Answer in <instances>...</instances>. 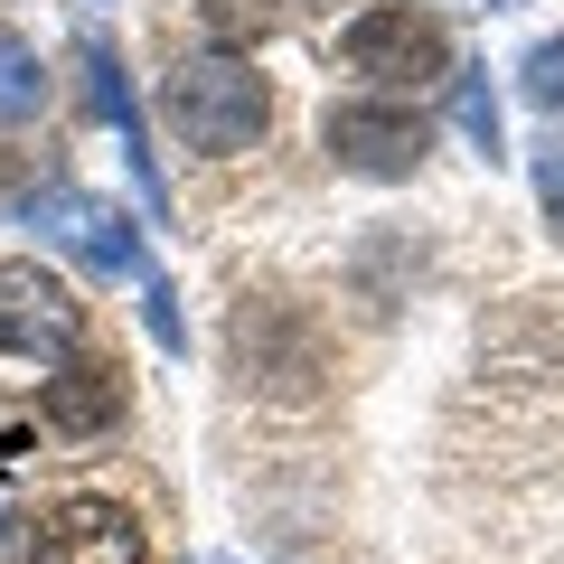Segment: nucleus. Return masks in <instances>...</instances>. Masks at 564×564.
Segmentation results:
<instances>
[{"label":"nucleus","instance_id":"obj_1","mask_svg":"<svg viewBox=\"0 0 564 564\" xmlns=\"http://www.w3.org/2000/svg\"><path fill=\"white\" fill-rule=\"evenodd\" d=\"M263 122H273V85L245 57H217V47L180 57V76H170V132L188 151H245V141H263Z\"/></svg>","mask_w":564,"mask_h":564},{"label":"nucleus","instance_id":"obj_2","mask_svg":"<svg viewBox=\"0 0 564 564\" xmlns=\"http://www.w3.org/2000/svg\"><path fill=\"white\" fill-rule=\"evenodd\" d=\"M339 57H348V76H367L377 95H423V85L452 76L443 20L414 10V0H377V10H358V20L339 29Z\"/></svg>","mask_w":564,"mask_h":564},{"label":"nucleus","instance_id":"obj_3","mask_svg":"<svg viewBox=\"0 0 564 564\" xmlns=\"http://www.w3.org/2000/svg\"><path fill=\"white\" fill-rule=\"evenodd\" d=\"M76 329H85V302L39 254L0 263V348L10 358H76Z\"/></svg>","mask_w":564,"mask_h":564},{"label":"nucleus","instance_id":"obj_4","mask_svg":"<svg viewBox=\"0 0 564 564\" xmlns=\"http://www.w3.org/2000/svg\"><path fill=\"white\" fill-rule=\"evenodd\" d=\"M321 141H329V161L358 170V180H414V161H423V122L404 104H329Z\"/></svg>","mask_w":564,"mask_h":564},{"label":"nucleus","instance_id":"obj_5","mask_svg":"<svg viewBox=\"0 0 564 564\" xmlns=\"http://www.w3.org/2000/svg\"><path fill=\"white\" fill-rule=\"evenodd\" d=\"M29 555L39 564H151V545H141V518L122 499H57L39 518Z\"/></svg>","mask_w":564,"mask_h":564},{"label":"nucleus","instance_id":"obj_6","mask_svg":"<svg viewBox=\"0 0 564 564\" xmlns=\"http://www.w3.org/2000/svg\"><path fill=\"white\" fill-rule=\"evenodd\" d=\"M29 217H39L76 263H95V273H113V282H141V226L122 217V207L85 198V188H47Z\"/></svg>","mask_w":564,"mask_h":564},{"label":"nucleus","instance_id":"obj_7","mask_svg":"<svg viewBox=\"0 0 564 564\" xmlns=\"http://www.w3.org/2000/svg\"><path fill=\"white\" fill-rule=\"evenodd\" d=\"M39 414H47V433H66V443H95V433H113V423H122V367H104V358H66L57 377L39 386Z\"/></svg>","mask_w":564,"mask_h":564},{"label":"nucleus","instance_id":"obj_8","mask_svg":"<svg viewBox=\"0 0 564 564\" xmlns=\"http://www.w3.org/2000/svg\"><path fill=\"white\" fill-rule=\"evenodd\" d=\"M85 76H95V113L122 132V151H132V180H141V198L151 207H170V188H161V161H151V132H141V104H132V76H122V57L104 39H85Z\"/></svg>","mask_w":564,"mask_h":564},{"label":"nucleus","instance_id":"obj_9","mask_svg":"<svg viewBox=\"0 0 564 564\" xmlns=\"http://www.w3.org/2000/svg\"><path fill=\"white\" fill-rule=\"evenodd\" d=\"M47 104V66H39V47L20 39V29H0V132L10 122H29Z\"/></svg>","mask_w":564,"mask_h":564},{"label":"nucleus","instance_id":"obj_10","mask_svg":"<svg viewBox=\"0 0 564 564\" xmlns=\"http://www.w3.org/2000/svg\"><path fill=\"white\" fill-rule=\"evenodd\" d=\"M452 122L480 161H499V95H489V66H452Z\"/></svg>","mask_w":564,"mask_h":564},{"label":"nucleus","instance_id":"obj_11","mask_svg":"<svg viewBox=\"0 0 564 564\" xmlns=\"http://www.w3.org/2000/svg\"><path fill=\"white\" fill-rule=\"evenodd\" d=\"M254 29H273V0H207V39H217V57H236Z\"/></svg>","mask_w":564,"mask_h":564},{"label":"nucleus","instance_id":"obj_12","mask_svg":"<svg viewBox=\"0 0 564 564\" xmlns=\"http://www.w3.org/2000/svg\"><path fill=\"white\" fill-rule=\"evenodd\" d=\"M518 85H527V104H545V113H564V39H545V47H527V66H518Z\"/></svg>","mask_w":564,"mask_h":564},{"label":"nucleus","instance_id":"obj_13","mask_svg":"<svg viewBox=\"0 0 564 564\" xmlns=\"http://www.w3.org/2000/svg\"><path fill=\"white\" fill-rule=\"evenodd\" d=\"M536 198H545V217L564 226V122L536 141Z\"/></svg>","mask_w":564,"mask_h":564},{"label":"nucleus","instance_id":"obj_14","mask_svg":"<svg viewBox=\"0 0 564 564\" xmlns=\"http://www.w3.org/2000/svg\"><path fill=\"white\" fill-rule=\"evenodd\" d=\"M141 302H151V339H161V348H180V311H170V282H151V273H141Z\"/></svg>","mask_w":564,"mask_h":564},{"label":"nucleus","instance_id":"obj_15","mask_svg":"<svg viewBox=\"0 0 564 564\" xmlns=\"http://www.w3.org/2000/svg\"><path fill=\"white\" fill-rule=\"evenodd\" d=\"M198 564H226V555H198Z\"/></svg>","mask_w":564,"mask_h":564}]
</instances>
